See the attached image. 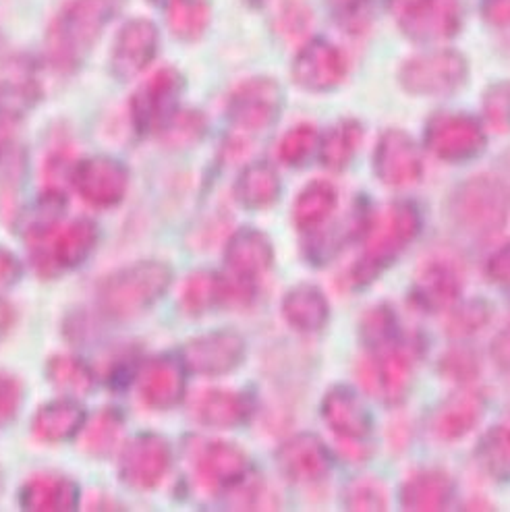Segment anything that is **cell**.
<instances>
[{
    "mask_svg": "<svg viewBox=\"0 0 510 512\" xmlns=\"http://www.w3.org/2000/svg\"><path fill=\"white\" fill-rule=\"evenodd\" d=\"M127 0H67L50 21L44 48L59 73H75L88 59L106 27L125 9Z\"/></svg>",
    "mask_w": 510,
    "mask_h": 512,
    "instance_id": "cell-1",
    "label": "cell"
},
{
    "mask_svg": "<svg viewBox=\"0 0 510 512\" xmlns=\"http://www.w3.org/2000/svg\"><path fill=\"white\" fill-rule=\"evenodd\" d=\"M173 282V270L158 260L137 262L108 274L98 287V307L112 320H131L158 303Z\"/></svg>",
    "mask_w": 510,
    "mask_h": 512,
    "instance_id": "cell-2",
    "label": "cell"
},
{
    "mask_svg": "<svg viewBox=\"0 0 510 512\" xmlns=\"http://www.w3.org/2000/svg\"><path fill=\"white\" fill-rule=\"evenodd\" d=\"M448 218L469 237H490L510 216V185L494 175H477L461 183L448 199Z\"/></svg>",
    "mask_w": 510,
    "mask_h": 512,
    "instance_id": "cell-3",
    "label": "cell"
},
{
    "mask_svg": "<svg viewBox=\"0 0 510 512\" xmlns=\"http://www.w3.org/2000/svg\"><path fill=\"white\" fill-rule=\"evenodd\" d=\"M421 231V216L415 204L399 202L392 204L378 229L372 233L361 258L351 268V284L355 289L370 287V284L417 239Z\"/></svg>",
    "mask_w": 510,
    "mask_h": 512,
    "instance_id": "cell-4",
    "label": "cell"
},
{
    "mask_svg": "<svg viewBox=\"0 0 510 512\" xmlns=\"http://www.w3.org/2000/svg\"><path fill=\"white\" fill-rule=\"evenodd\" d=\"M469 63L457 50H434L405 61L399 69L401 88L411 96L442 98L467 83Z\"/></svg>",
    "mask_w": 510,
    "mask_h": 512,
    "instance_id": "cell-5",
    "label": "cell"
},
{
    "mask_svg": "<svg viewBox=\"0 0 510 512\" xmlns=\"http://www.w3.org/2000/svg\"><path fill=\"white\" fill-rule=\"evenodd\" d=\"M185 92V77L173 67H164L150 75L131 96V121L139 135L164 133L179 112Z\"/></svg>",
    "mask_w": 510,
    "mask_h": 512,
    "instance_id": "cell-6",
    "label": "cell"
},
{
    "mask_svg": "<svg viewBox=\"0 0 510 512\" xmlns=\"http://www.w3.org/2000/svg\"><path fill=\"white\" fill-rule=\"evenodd\" d=\"M486 146L488 137L484 127L465 112L440 110L425 125V148L444 162H471L486 150Z\"/></svg>",
    "mask_w": 510,
    "mask_h": 512,
    "instance_id": "cell-7",
    "label": "cell"
},
{
    "mask_svg": "<svg viewBox=\"0 0 510 512\" xmlns=\"http://www.w3.org/2000/svg\"><path fill=\"white\" fill-rule=\"evenodd\" d=\"M187 459L197 483L208 492L235 490L249 475L245 450L224 440H195L187 444Z\"/></svg>",
    "mask_w": 510,
    "mask_h": 512,
    "instance_id": "cell-8",
    "label": "cell"
},
{
    "mask_svg": "<svg viewBox=\"0 0 510 512\" xmlns=\"http://www.w3.org/2000/svg\"><path fill=\"white\" fill-rule=\"evenodd\" d=\"M285 94L280 83L272 77H249L241 81L226 102V117L243 133H262L278 119Z\"/></svg>",
    "mask_w": 510,
    "mask_h": 512,
    "instance_id": "cell-9",
    "label": "cell"
},
{
    "mask_svg": "<svg viewBox=\"0 0 510 512\" xmlns=\"http://www.w3.org/2000/svg\"><path fill=\"white\" fill-rule=\"evenodd\" d=\"M401 32L417 44L455 38L463 27L461 0H405L396 7Z\"/></svg>",
    "mask_w": 510,
    "mask_h": 512,
    "instance_id": "cell-10",
    "label": "cell"
},
{
    "mask_svg": "<svg viewBox=\"0 0 510 512\" xmlns=\"http://www.w3.org/2000/svg\"><path fill=\"white\" fill-rule=\"evenodd\" d=\"M347 71L349 67L343 50L322 36L305 40L291 65L293 81L311 94L336 90L345 81Z\"/></svg>",
    "mask_w": 510,
    "mask_h": 512,
    "instance_id": "cell-11",
    "label": "cell"
},
{
    "mask_svg": "<svg viewBox=\"0 0 510 512\" xmlns=\"http://www.w3.org/2000/svg\"><path fill=\"white\" fill-rule=\"evenodd\" d=\"M170 463H173V450L164 436L137 434L121 450L119 475L127 488L148 492L160 486Z\"/></svg>",
    "mask_w": 510,
    "mask_h": 512,
    "instance_id": "cell-12",
    "label": "cell"
},
{
    "mask_svg": "<svg viewBox=\"0 0 510 512\" xmlns=\"http://www.w3.org/2000/svg\"><path fill=\"white\" fill-rule=\"evenodd\" d=\"M71 181L85 204L94 208H115L127 195L129 170L112 156H90L73 166Z\"/></svg>",
    "mask_w": 510,
    "mask_h": 512,
    "instance_id": "cell-13",
    "label": "cell"
},
{
    "mask_svg": "<svg viewBox=\"0 0 510 512\" xmlns=\"http://www.w3.org/2000/svg\"><path fill=\"white\" fill-rule=\"evenodd\" d=\"M359 380L363 388L386 405L403 403L411 384L413 369L411 359L401 351L399 345L370 351L367 359L359 365Z\"/></svg>",
    "mask_w": 510,
    "mask_h": 512,
    "instance_id": "cell-14",
    "label": "cell"
},
{
    "mask_svg": "<svg viewBox=\"0 0 510 512\" xmlns=\"http://www.w3.org/2000/svg\"><path fill=\"white\" fill-rule=\"evenodd\" d=\"M181 361L197 376L231 374L245 359V340L233 330H218L195 336L183 345Z\"/></svg>",
    "mask_w": 510,
    "mask_h": 512,
    "instance_id": "cell-15",
    "label": "cell"
},
{
    "mask_svg": "<svg viewBox=\"0 0 510 512\" xmlns=\"http://www.w3.org/2000/svg\"><path fill=\"white\" fill-rule=\"evenodd\" d=\"M160 50V32L154 21L135 17L127 21L110 48V71L119 81L144 73Z\"/></svg>",
    "mask_w": 510,
    "mask_h": 512,
    "instance_id": "cell-16",
    "label": "cell"
},
{
    "mask_svg": "<svg viewBox=\"0 0 510 512\" xmlns=\"http://www.w3.org/2000/svg\"><path fill=\"white\" fill-rule=\"evenodd\" d=\"M100 233L98 224L90 218H79L56 235L50 247H44L36 253V268L42 276H54L56 272H65L79 268L88 262L98 245Z\"/></svg>",
    "mask_w": 510,
    "mask_h": 512,
    "instance_id": "cell-17",
    "label": "cell"
},
{
    "mask_svg": "<svg viewBox=\"0 0 510 512\" xmlns=\"http://www.w3.org/2000/svg\"><path fill=\"white\" fill-rule=\"evenodd\" d=\"M374 168L378 179L388 187H409L423 177L419 148L403 129H388L380 135L374 152Z\"/></svg>",
    "mask_w": 510,
    "mask_h": 512,
    "instance_id": "cell-18",
    "label": "cell"
},
{
    "mask_svg": "<svg viewBox=\"0 0 510 512\" xmlns=\"http://www.w3.org/2000/svg\"><path fill=\"white\" fill-rule=\"evenodd\" d=\"M251 295L253 284L202 270L187 278L181 295V305L189 316H204L208 311L222 305L247 303Z\"/></svg>",
    "mask_w": 510,
    "mask_h": 512,
    "instance_id": "cell-19",
    "label": "cell"
},
{
    "mask_svg": "<svg viewBox=\"0 0 510 512\" xmlns=\"http://www.w3.org/2000/svg\"><path fill=\"white\" fill-rule=\"evenodd\" d=\"M187 367L181 357L160 355L150 359L139 372V396L148 407L168 411L177 407L187 388Z\"/></svg>",
    "mask_w": 510,
    "mask_h": 512,
    "instance_id": "cell-20",
    "label": "cell"
},
{
    "mask_svg": "<svg viewBox=\"0 0 510 512\" xmlns=\"http://www.w3.org/2000/svg\"><path fill=\"white\" fill-rule=\"evenodd\" d=\"M276 465L293 483H314L330 473L332 454L318 436L297 434L278 448Z\"/></svg>",
    "mask_w": 510,
    "mask_h": 512,
    "instance_id": "cell-21",
    "label": "cell"
},
{
    "mask_svg": "<svg viewBox=\"0 0 510 512\" xmlns=\"http://www.w3.org/2000/svg\"><path fill=\"white\" fill-rule=\"evenodd\" d=\"M322 417L328 428L347 442H361L372 432V415L363 398L349 386H334L326 392Z\"/></svg>",
    "mask_w": 510,
    "mask_h": 512,
    "instance_id": "cell-22",
    "label": "cell"
},
{
    "mask_svg": "<svg viewBox=\"0 0 510 512\" xmlns=\"http://www.w3.org/2000/svg\"><path fill=\"white\" fill-rule=\"evenodd\" d=\"M224 262L233 278L253 284L272 268L274 247L262 231L247 226V229H239L226 243Z\"/></svg>",
    "mask_w": 510,
    "mask_h": 512,
    "instance_id": "cell-23",
    "label": "cell"
},
{
    "mask_svg": "<svg viewBox=\"0 0 510 512\" xmlns=\"http://www.w3.org/2000/svg\"><path fill=\"white\" fill-rule=\"evenodd\" d=\"M461 274L450 262L442 258L430 260L417 272L413 284V301L430 314H438L457 303L461 295Z\"/></svg>",
    "mask_w": 510,
    "mask_h": 512,
    "instance_id": "cell-24",
    "label": "cell"
},
{
    "mask_svg": "<svg viewBox=\"0 0 510 512\" xmlns=\"http://www.w3.org/2000/svg\"><path fill=\"white\" fill-rule=\"evenodd\" d=\"M79 496L77 481L71 477L42 473L23 483L19 502L30 512H71L77 510Z\"/></svg>",
    "mask_w": 510,
    "mask_h": 512,
    "instance_id": "cell-25",
    "label": "cell"
},
{
    "mask_svg": "<svg viewBox=\"0 0 510 512\" xmlns=\"http://www.w3.org/2000/svg\"><path fill=\"white\" fill-rule=\"evenodd\" d=\"M484 417V398L477 392L463 390L448 396L432 415V430L444 442L465 438Z\"/></svg>",
    "mask_w": 510,
    "mask_h": 512,
    "instance_id": "cell-26",
    "label": "cell"
},
{
    "mask_svg": "<svg viewBox=\"0 0 510 512\" xmlns=\"http://www.w3.org/2000/svg\"><path fill=\"white\" fill-rule=\"evenodd\" d=\"M195 419L214 430H233L243 425L251 415L249 396L235 390H206L195 398Z\"/></svg>",
    "mask_w": 510,
    "mask_h": 512,
    "instance_id": "cell-27",
    "label": "cell"
},
{
    "mask_svg": "<svg viewBox=\"0 0 510 512\" xmlns=\"http://www.w3.org/2000/svg\"><path fill=\"white\" fill-rule=\"evenodd\" d=\"M455 492L450 475L440 469H423L413 473L401 490V506L417 512L444 510Z\"/></svg>",
    "mask_w": 510,
    "mask_h": 512,
    "instance_id": "cell-28",
    "label": "cell"
},
{
    "mask_svg": "<svg viewBox=\"0 0 510 512\" xmlns=\"http://www.w3.org/2000/svg\"><path fill=\"white\" fill-rule=\"evenodd\" d=\"M85 415L83 407L73 398H61L38 409L32 421V432L40 442L59 444L77 436L83 428Z\"/></svg>",
    "mask_w": 510,
    "mask_h": 512,
    "instance_id": "cell-29",
    "label": "cell"
},
{
    "mask_svg": "<svg viewBox=\"0 0 510 512\" xmlns=\"http://www.w3.org/2000/svg\"><path fill=\"white\" fill-rule=\"evenodd\" d=\"M282 316L299 332H318L330 318V305L322 289L299 284L282 299Z\"/></svg>",
    "mask_w": 510,
    "mask_h": 512,
    "instance_id": "cell-30",
    "label": "cell"
},
{
    "mask_svg": "<svg viewBox=\"0 0 510 512\" xmlns=\"http://www.w3.org/2000/svg\"><path fill=\"white\" fill-rule=\"evenodd\" d=\"M65 212H67L65 193L50 189L42 193L36 202L17 218V226L27 241L46 243L50 235L59 229L61 220L65 218Z\"/></svg>",
    "mask_w": 510,
    "mask_h": 512,
    "instance_id": "cell-31",
    "label": "cell"
},
{
    "mask_svg": "<svg viewBox=\"0 0 510 512\" xmlns=\"http://www.w3.org/2000/svg\"><path fill=\"white\" fill-rule=\"evenodd\" d=\"M237 202L247 210H266L280 197V179L268 162H253L235 183Z\"/></svg>",
    "mask_w": 510,
    "mask_h": 512,
    "instance_id": "cell-32",
    "label": "cell"
},
{
    "mask_svg": "<svg viewBox=\"0 0 510 512\" xmlns=\"http://www.w3.org/2000/svg\"><path fill=\"white\" fill-rule=\"evenodd\" d=\"M125 430V417L117 409H102L90 421L85 419L81 428V450L92 459L104 461L119 448Z\"/></svg>",
    "mask_w": 510,
    "mask_h": 512,
    "instance_id": "cell-33",
    "label": "cell"
},
{
    "mask_svg": "<svg viewBox=\"0 0 510 512\" xmlns=\"http://www.w3.org/2000/svg\"><path fill=\"white\" fill-rule=\"evenodd\" d=\"M338 204L336 187L328 181L309 183L295 199L293 220L299 231L314 233L332 216Z\"/></svg>",
    "mask_w": 510,
    "mask_h": 512,
    "instance_id": "cell-34",
    "label": "cell"
},
{
    "mask_svg": "<svg viewBox=\"0 0 510 512\" xmlns=\"http://www.w3.org/2000/svg\"><path fill=\"white\" fill-rule=\"evenodd\" d=\"M363 139V125L355 119H343L332 125L322 137L318 156L328 170H343L355 158Z\"/></svg>",
    "mask_w": 510,
    "mask_h": 512,
    "instance_id": "cell-35",
    "label": "cell"
},
{
    "mask_svg": "<svg viewBox=\"0 0 510 512\" xmlns=\"http://www.w3.org/2000/svg\"><path fill=\"white\" fill-rule=\"evenodd\" d=\"M164 9L170 34L181 42L200 40L212 21L208 0H170Z\"/></svg>",
    "mask_w": 510,
    "mask_h": 512,
    "instance_id": "cell-36",
    "label": "cell"
},
{
    "mask_svg": "<svg viewBox=\"0 0 510 512\" xmlns=\"http://www.w3.org/2000/svg\"><path fill=\"white\" fill-rule=\"evenodd\" d=\"M48 382L65 394L85 396L94 388V372L77 357L54 355L46 363Z\"/></svg>",
    "mask_w": 510,
    "mask_h": 512,
    "instance_id": "cell-37",
    "label": "cell"
},
{
    "mask_svg": "<svg viewBox=\"0 0 510 512\" xmlns=\"http://www.w3.org/2000/svg\"><path fill=\"white\" fill-rule=\"evenodd\" d=\"M477 461L494 481H510V428L494 425L477 446Z\"/></svg>",
    "mask_w": 510,
    "mask_h": 512,
    "instance_id": "cell-38",
    "label": "cell"
},
{
    "mask_svg": "<svg viewBox=\"0 0 510 512\" xmlns=\"http://www.w3.org/2000/svg\"><path fill=\"white\" fill-rule=\"evenodd\" d=\"M359 334L367 351H380L401 343L399 320L388 305H378L367 311L361 318Z\"/></svg>",
    "mask_w": 510,
    "mask_h": 512,
    "instance_id": "cell-39",
    "label": "cell"
},
{
    "mask_svg": "<svg viewBox=\"0 0 510 512\" xmlns=\"http://www.w3.org/2000/svg\"><path fill=\"white\" fill-rule=\"evenodd\" d=\"M320 133L314 125L299 123L282 135L278 144V158L287 166H305L311 158L318 154Z\"/></svg>",
    "mask_w": 510,
    "mask_h": 512,
    "instance_id": "cell-40",
    "label": "cell"
},
{
    "mask_svg": "<svg viewBox=\"0 0 510 512\" xmlns=\"http://www.w3.org/2000/svg\"><path fill=\"white\" fill-rule=\"evenodd\" d=\"M330 13L336 25L345 34H365L374 21L376 0H328Z\"/></svg>",
    "mask_w": 510,
    "mask_h": 512,
    "instance_id": "cell-41",
    "label": "cell"
},
{
    "mask_svg": "<svg viewBox=\"0 0 510 512\" xmlns=\"http://www.w3.org/2000/svg\"><path fill=\"white\" fill-rule=\"evenodd\" d=\"M314 13L307 0H280L274 11L276 32L285 40H303L309 32Z\"/></svg>",
    "mask_w": 510,
    "mask_h": 512,
    "instance_id": "cell-42",
    "label": "cell"
},
{
    "mask_svg": "<svg viewBox=\"0 0 510 512\" xmlns=\"http://www.w3.org/2000/svg\"><path fill=\"white\" fill-rule=\"evenodd\" d=\"M486 125L496 133H510V81L492 83L481 100Z\"/></svg>",
    "mask_w": 510,
    "mask_h": 512,
    "instance_id": "cell-43",
    "label": "cell"
},
{
    "mask_svg": "<svg viewBox=\"0 0 510 512\" xmlns=\"http://www.w3.org/2000/svg\"><path fill=\"white\" fill-rule=\"evenodd\" d=\"M490 316H492V309L486 301H481V299L469 301L461 309H457L455 314H452L448 332L455 338L471 336L490 322Z\"/></svg>",
    "mask_w": 510,
    "mask_h": 512,
    "instance_id": "cell-44",
    "label": "cell"
},
{
    "mask_svg": "<svg viewBox=\"0 0 510 512\" xmlns=\"http://www.w3.org/2000/svg\"><path fill=\"white\" fill-rule=\"evenodd\" d=\"M345 506L349 510H386L388 500L384 486L374 479H357L345 490Z\"/></svg>",
    "mask_w": 510,
    "mask_h": 512,
    "instance_id": "cell-45",
    "label": "cell"
},
{
    "mask_svg": "<svg viewBox=\"0 0 510 512\" xmlns=\"http://www.w3.org/2000/svg\"><path fill=\"white\" fill-rule=\"evenodd\" d=\"M164 133L170 141H173V144L189 146L204 137L206 119L202 112H197V110H179Z\"/></svg>",
    "mask_w": 510,
    "mask_h": 512,
    "instance_id": "cell-46",
    "label": "cell"
},
{
    "mask_svg": "<svg viewBox=\"0 0 510 512\" xmlns=\"http://www.w3.org/2000/svg\"><path fill=\"white\" fill-rule=\"evenodd\" d=\"M23 405V386L21 382L11 376L0 372V430L9 428L17 419Z\"/></svg>",
    "mask_w": 510,
    "mask_h": 512,
    "instance_id": "cell-47",
    "label": "cell"
},
{
    "mask_svg": "<svg viewBox=\"0 0 510 512\" xmlns=\"http://www.w3.org/2000/svg\"><path fill=\"white\" fill-rule=\"evenodd\" d=\"M440 369L448 380L465 384L477 376V359L471 351L457 349V351H450L442 357Z\"/></svg>",
    "mask_w": 510,
    "mask_h": 512,
    "instance_id": "cell-48",
    "label": "cell"
},
{
    "mask_svg": "<svg viewBox=\"0 0 510 512\" xmlns=\"http://www.w3.org/2000/svg\"><path fill=\"white\" fill-rule=\"evenodd\" d=\"M486 274L498 287L510 289V243H504L490 255Z\"/></svg>",
    "mask_w": 510,
    "mask_h": 512,
    "instance_id": "cell-49",
    "label": "cell"
},
{
    "mask_svg": "<svg viewBox=\"0 0 510 512\" xmlns=\"http://www.w3.org/2000/svg\"><path fill=\"white\" fill-rule=\"evenodd\" d=\"M21 119L23 117L17 115V112L0 108V160H5L7 156H11Z\"/></svg>",
    "mask_w": 510,
    "mask_h": 512,
    "instance_id": "cell-50",
    "label": "cell"
},
{
    "mask_svg": "<svg viewBox=\"0 0 510 512\" xmlns=\"http://www.w3.org/2000/svg\"><path fill=\"white\" fill-rule=\"evenodd\" d=\"M481 17L496 30L510 27V0H481Z\"/></svg>",
    "mask_w": 510,
    "mask_h": 512,
    "instance_id": "cell-51",
    "label": "cell"
},
{
    "mask_svg": "<svg viewBox=\"0 0 510 512\" xmlns=\"http://www.w3.org/2000/svg\"><path fill=\"white\" fill-rule=\"evenodd\" d=\"M21 278V262L9 249L0 247V289L11 287Z\"/></svg>",
    "mask_w": 510,
    "mask_h": 512,
    "instance_id": "cell-52",
    "label": "cell"
},
{
    "mask_svg": "<svg viewBox=\"0 0 510 512\" xmlns=\"http://www.w3.org/2000/svg\"><path fill=\"white\" fill-rule=\"evenodd\" d=\"M490 353H492L494 363L500 369H504V372H510V326H506L504 330H500L494 336Z\"/></svg>",
    "mask_w": 510,
    "mask_h": 512,
    "instance_id": "cell-53",
    "label": "cell"
},
{
    "mask_svg": "<svg viewBox=\"0 0 510 512\" xmlns=\"http://www.w3.org/2000/svg\"><path fill=\"white\" fill-rule=\"evenodd\" d=\"M13 320H15L13 307L9 303H5V301H0V338H3L11 330Z\"/></svg>",
    "mask_w": 510,
    "mask_h": 512,
    "instance_id": "cell-54",
    "label": "cell"
},
{
    "mask_svg": "<svg viewBox=\"0 0 510 512\" xmlns=\"http://www.w3.org/2000/svg\"><path fill=\"white\" fill-rule=\"evenodd\" d=\"M150 3H152V5H158V7H160V5L166 7V5L170 3V0H150Z\"/></svg>",
    "mask_w": 510,
    "mask_h": 512,
    "instance_id": "cell-55",
    "label": "cell"
},
{
    "mask_svg": "<svg viewBox=\"0 0 510 512\" xmlns=\"http://www.w3.org/2000/svg\"><path fill=\"white\" fill-rule=\"evenodd\" d=\"M0 492H3V475H0Z\"/></svg>",
    "mask_w": 510,
    "mask_h": 512,
    "instance_id": "cell-56",
    "label": "cell"
}]
</instances>
